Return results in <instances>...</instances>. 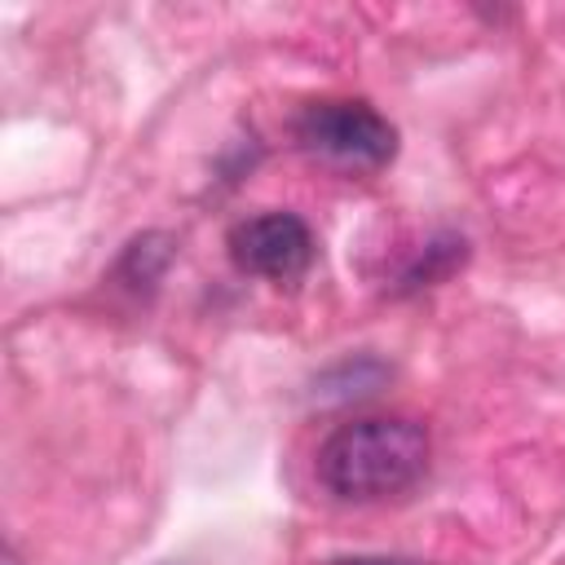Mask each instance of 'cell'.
Instances as JSON below:
<instances>
[{
	"instance_id": "6da1fadb",
	"label": "cell",
	"mask_w": 565,
	"mask_h": 565,
	"mask_svg": "<svg viewBox=\"0 0 565 565\" xmlns=\"http://www.w3.org/2000/svg\"><path fill=\"white\" fill-rule=\"evenodd\" d=\"M428 468V433L415 419H353L318 450V477L340 499H388Z\"/></svg>"
},
{
	"instance_id": "3957f363",
	"label": "cell",
	"mask_w": 565,
	"mask_h": 565,
	"mask_svg": "<svg viewBox=\"0 0 565 565\" xmlns=\"http://www.w3.org/2000/svg\"><path fill=\"white\" fill-rule=\"evenodd\" d=\"M230 252H234V260L247 274H260V278H278L282 282V278L305 274V265L313 256V234L291 212H265V216H252V221L234 225Z\"/></svg>"
},
{
	"instance_id": "7a4b0ae2",
	"label": "cell",
	"mask_w": 565,
	"mask_h": 565,
	"mask_svg": "<svg viewBox=\"0 0 565 565\" xmlns=\"http://www.w3.org/2000/svg\"><path fill=\"white\" fill-rule=\"evenodd\" d=\"M296 137L309 154L340 168H380L397 150L393 124L366 102H318L300 115Z\"/></svg>"
}]
</instances>
